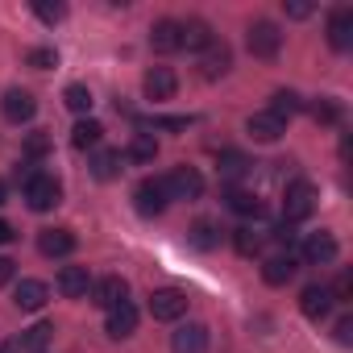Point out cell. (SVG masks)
<instances>
[{
  "label": "cell",
  "mask_w": 353,
  "mask_h": 353,
  "mask_svg": "<svg viewBox=\"0 0 353 353\" xmlns=\"http://www.w3.org/2000/svg\"><path fill=\"white\" fill-rule=\"evenodd\" d=\"M312 212H316V188L307 179H295L283 196V221L295 225V221H307Z\"/></svg>",
  "instance_id": "1"
},
{
  "label": "cell",
  "mask_w": 353,
  "mask_h": 353,
  "mask_svg": "<svg viewBox=\"0 0 353 353\" xmlns=\"http://www.w3.org/2000/svg\"><path fill=\"white\" fill-rule=\"evenodd\" d=\"M162 183H166V196L170 200H200L204 196V174L196 166H174Z\"/></svg>",
  "instance_id": "2"
},
{
  "label": "cell",
  "mask_w": 353,
  "mask_h": 353,
  "mask_svg": "<svg viewBox=\"0 0 353 353\" xmlns=\"http://www.w3.org/2000/svg\"><path fill=\"white\" fill-rule=\"evenodd\" d=\"M245 46H250L254 59H274L283 50V30L274 21H254L250 34H245Z\"/></svg>",
  "instance_id": "3"
},
{
  "label": "cell",
  "mask_w": 353,
  "mask_h": 353,
  "mask_svg": "<svg viewBox=\"0 0 353 353\" xmlns=\"http://www.w3.org/2000/svg\"><path fill=\"white\" fill-rule=\"evenodd\" d=\"M59 200H63V183L54 179V174H34V179L26 183V204L34 212H50Z\"/></svg>",
  "instance_id": "4"
},
{
  "label": "cell",
  "mask_w": 353,
  "mask_h": 353,
  "mask_svg": "<svg viewBox=\"0 0 353 353\" xmlns=\"http://www.w3.org/2000/svg\"><path fill=\"white\" fill-rule=\"evenodd\" d=\"M183 312H188V295H183L179 287H158V291L150 295V316L162 320V324H174Z\"/></svg>",
  "instance_id": "5"
},
{
  "label": "cell",
  "mask_w": 353,
  "mask_h": 353,
  "mask_svg": "<svg viewBox=\"0 0 353 353\" xmlns=\"http://www.w3.org/2000/svg\"><path fill=\"white\" fill-rule=\"evenodd\" d=\"M166 204H170V196H166V183H162V179H141V183L133 188V208H137L141 216H158Z\"/></svg>",
  "instance_id": "6"
},
{
  "label": "cell",
  "mask_w": 353,
  "mask_h": 353,
  "mask_svg": "<svg viewBox=\"0 0 353 353\" xmlns=\"http://www.w3.org/2000/svg\"><path fill=\"white\" fill-rule=\"evenodd\" d=\"M141 88H145L150 100H170L174 92H179V75H174L170 67H150L141 75Z\"/></svg>",
  "instance_id": "7"
},
{
  "label": "cell",
  "mask_w": 353,
  "mask_h": 353,
  "mask_svg": "<svg viewBox=\"0 0 353 353\" xmlns=\"http://www.w3.org/2000/svg\"><path fill=\"white\" fill-rule=\"evenodd\" d=\"M0 108H5V117H9L13 125H26V121H34L38 100H34L26 88H9V92H5V100H0Z\"/></svg>",
  "instance_id": "8"
},
{
  "label": "cell",
  "mask_w": 353,
  "mask_h": 353,
  "mask_svg": "<svg viewBox=\"0 0 353 353\" xmlns=\"http://www.w3.org/2000/svg\"><path fill=\"white\" fill-rule=\"evenodd\" d=\"M332 258H336V237L332 233L320 229V233H307L303 237V262L307 266H328Z\"/></svg>",
  "instance_id": "9"
},
{
  "label": "cell",
  "mask_w": 353,
  "mask_h": 353,
  "mask_svg": "<svg viewBox=\"0 0 353 353\" xmlns=\"http://www.w3.org/2000/svg\"><path fill=\"white\" fill-rule=\"evenodd\" d=\"M328 46L332 50H349L353 46V9H332L328 13Z\"/></svg>",
  "instance_id": "10"
},
{
  "label": "cell",
  "mask_w": 353,
  "mask_h": 353,
  "mask_svg": "<svg viewBox=\"0 0 353 353\" xmlns=\"http://www.w3.org/2000/svg\"><path fill=\"white\" fill-rule=\"evenodd\" d=\"M125 295H129V283L121 279V274H108V279H100V283H92V303L96 307H117V303H125Z\"/></svg>",
  "instance_id": "11"
},
{
  "label": "cell",
  "mask_w": 353,
  "mask_h": 353,
  "mask_svg": "<svg viewBox=\"0 0 353 353\" xmlns=\"http://www.w3.org/2000/svg\"><path fill=\"white\" fill-rule=\"evenodd\" d=\"M332 291L328 287H320V283H312V287H303V295H299V312L307 316V320H324L328 312H332Z\"/></svg>",
  "instance_id": "12"
},
{
  "label": "cell",
  "mask_w": 353,
  "mask_h": 353,
  "mask_svg": "<svg viewBox=\"0 0 353 353\" xmlns=\"http://www.w3.org/2000/svg\"><path fill=\"white\" fill-rule=\"evenodd\" d=\"M183 26L179 21H170V17H162L154 30H150V46L158 50V54H174V50H183Z\"/></svg>",
  "instance_id": "13"
},
{
  "label": "cell",
  "mask_w": 353,
  "mask_h": 353,
  "mask_svg": "<svg viewBox=\"0 0 353 353\" xmlns=\"http://www.w3.org/2000/svg\"><path fill=\"white\" fill-rule=\"evenodd\" d=\"M46 299H50V287L42 279H21L17 291H13V303L21 312H38V307H46Z\"/></svg>",
  "instance_id": "14"
},
{
  "label": "cell",
  "mask_w": 353,
  "mask_h": 353,
  "mask_svg": "<svg viewBox=\"0 0 353 353\" xmlns=\"http://www.w3.org/2000/svg\"><path fill=\"white\" fill-rule=\"evenodd\" d=\"M108 336L112 341H125V336H133L137 332V307L125 299V303H117V307H108Z\"/></svg>",
  "instance_id": "15"
},
{
  "label": "cell",
  "mask_w": 353,
  "mask_h": 353,
  "mask_svg": "<svg viewBox=\"0 0 353 353\" xmlns=\"http://www.w3.org/2000/svg\"><path fill=\"white\" fill-rule=\"evenodd\" d=\"M170 349L174 353H208V328L204 324H183L170 336Z\"/></svg>",
  "instance_id": "16"
},
{
  "label": "cell",
  "mask_w": 353,
  "mask_h": 353,
  "mask_svg": "<svg viewBox=\"0 0 353 353\" xmlns=\"http://www.w3.org/2000/svg\"><path fill=\"white\" fill-rule=\"evenodd\" d=\"M229 67H233V54H229L225 42H212L204 50V59H200V75L204 79H221V75H229Z\"/></svg>",
  "instance_id": "17"
},
{
  "label": "cell",
  "mask_w": 353,
  "mask_h": 353,
  "mask_svg": "<svg viewBox=\"0 0 353 353\" xmlns=\"http://www.w3.org/2000/svg\"><path fill=\"white\" fill-rule=\"evenodd\" d=\"M245 133H250L254 141H266V145H270V141H279V137L287 133V125H283L279 117H270V112H254V117L245 121Z\"/></svg>",
  "instance_id": "18"
},
{
  "label": "cell",
  "mask_w": 353,
  "mask_h": 353,
  "mask_svg": "<svg viewBox=\"0 0 353 353\" xmlns=\"http://www.w3.org/2000/svg\"><path fill=\"white\" fill-rule=\"evenodd\" d=\"M38 250H42L46 258H67V254L75 250V233H71V229H42V233H38Z\"/></svg>",
  "instance_id": "19"
},
{
  "label": "cell",
  "mask_w": 353,
  "mask_h": 353,
  "mask_svg": "<svg viewBox=\"0 0 353 353\" xmlns=\"http://www.w3.org/2000/svg\"><path fill=\"white\" fill-rule=\"evenodd\" d=\"M59 291H63L67 299H83V295L92 291L88 266H63V270H59Z\"/></svg>",
  "instance_id": "20"
},
{
  "label": "cell",
  "mask_w": 353,
  "mask_h": 353,
  "mask_svg": "<svg viewBox=\"0 0 353 353\" xmlns=\"http://www.w3.org/2000/svg\"><path fill=\"white\" fill-rule=\"evenodd\" d=\"M295 270H299V266H295V258H291V254H274V258H266V262H262V279H266L270 287L291 283V279H295Z\"/></svg>",
  "instance_id": "21"
},
{
  "label": "cell",
  "mask_w": 353,
  "mask_h": 353,
  "mask_svg": "<svg viewBox=\"0 0 353 353\" xmlns=\"http://www.w3.org/2000/svg\"><path fill=\"white\" fill-rule=\"evenodd\" d=\"M179 26H183V38H179L183 50H208V46L216 42V38H212V26L200 21V17H196V21H179Z\"/></svg>",
  "instance_id": "22"
},
{
  "label": "cell",
  "mask_w": 353,
  "mask_h": 353,
  "mask_svg": "<svg viewBox=\"0 0 353 353\" xmlns=\"http://www.w3.org/2000/svg\"><path fill=\"white\" fill-rule=\"evenodd\" d=\"M270 117H279L283 125L295 117V112H303V100H299V92H291V88H279L274 96H270V108H266Z\"/></svg>",
  "instance_id": "23"
},
{
  "label": "cell",
  "mask_w": 353,
  "mask_h": 353,
  "mask_svg": "<svg viewBox=\"0 0 353 353\" xmlns=\"http://www.w3.org/2000/svg\"><path fill=\"white\" fill-rule=\"evenodd\" d=\"M121 162H125V154H121V150H100V154L92 158V174H96L100 183H108V179H117V174L125 170Z\"/></svg>",
  "instance_id": "24"
},
{
  "label": "cell",
  "mask_w": 353,
  "mask_h": 353,
  "mask_svg": "<svg viewBox=\"0 0 353 353\" xmlns=\"http://www.w3.org/2000/svg\"><path fill=\"white\" fill-rule=\"evenodd\" d=\"M225 204H229L237 216H262V200H258L254 192H245V188H229V192H225Z\"/></svg>",
  "instance_id": "25"
},
{
  "label": "cell",
  "mask_w": 353,
  "mask_h": 353,
  "mask_svg": "<svg viewBox=\"0 0 353 353\" xmlns=\"http://www.w3.org/2000/svg\"><path fill=\"white\" fill-rule=\"evenodd\" d=\"M100 137H104V125H100V121H92V117H88V121H79V125L71 129V145H75V150L100 145Z\"/></svg>",
  "instance_id": "26"
},
{
  "label": "cell",
  "mask_w": 353,
  "mask_h": 353,
  "mask_svg": "<svg viewBox=\"0 0 353 353\" xmlns=\"http://www.w3.org/2000/svg\"><path fill=\"white\" fill-rule=\"evenodd\" d=\"M250 166H254V162H250L245 154H237V150H225V154H221V162H216L221 179H229V183H233V179H241V174H245Z\"/></svg>",
  "instance_id": "27"
},
{
  "label": "cell",
  "mask_w": 353,
  "mask_h": 353,
  "mask_svg": "<svg viewBox=\"0 0 353 353\" xmlns=\"http://www.w3.org/2000/svg\"><path fill=\"white\" fill-rule=\"evenodd\" d=\"M129 158L133 162H154L158 158V141H154V133H133V141H129Z\"/></svg>",
  "instance_id": "28"
},
{
  "label": "cell",
  "mask_w": 353,
  "mask_h": 353,
  "mask_svg": "<svg viewBox=\"0 0 353 353\" xmlns=\"http://www.w3.org/2000/svg\"><path fill=\"white\" fill-rule=\"evenodd\" d=\"M307 112H312V121H316V125H336V121H341V104H336V100H328V96H324V100H312V108H307Z\"/></svg>",
  "instance_id": "29"
},
{
  "label": "cell",
  "mask_w": 353,
  "mask_h": 353,
  "mask_svg": "<svg viewBox=\"0 0 353 353\" xmlns=\"http://www.w3.org/2000/svg\"><path fill=\"white\" fill-rule=\"evenodd\" d=\"M34 13H38V21L59 26V21L67 17V5H59V0H34Z\"/></svg>",
  "instance_id": "30"
},
{
  "label": "cell",
  "mask_w": 353,
  "mask_h": 353,
  "mask_svg": "<svg viewBox=\"0 0 353 353\" xmlns=\"http://www.w3.org/2000/svg\"><path fill=\"white\" fill-rule=\"evenodd\" d=\"M63 100H67V108H71V112H79V117L92 108V92H88L83 83H71V88L63 92Z\"/></svg>",
  "instance_id": "31"
},
{
  "label": "cell",
  "mask_w": 353,
  "mask_h": 353,
  "mask_svg": "<svg viewBox=\"0 0 353 353\" xmlns=\"http://www.w3.org/2000/svg\"><path fill=\"white\" fill-rule=\"evenodd\" d=\"M50 336H54V324H34V328H30V332H26L17 345H21V349H30V353H38V349H42Z\"/></svg>",
  "instance_id": "32"
},
{
  "label": "cell",
  "mask_w": 353,
  "mask_h": 353,
  "mask_svg": "<svg viewBox=\"0 0 353 353\" xmlns=\"http://www.w3.org/2000/svg\"><path fill=\"white\" fill-rule=\"evenodd\" d=\"M188 241H192V245H196V250H212V245H216V241H221V237H216V229H212V225H208V221H200V225H196V229H192V233H188Z\"/></svg>",
  "instance_id": "33"
},
{
  "label": "cell",
  "mask_w": 353,
  "mask_h": 353,
  "mask_svg": "<svg viewBox=\"0 0 353 353\" xmlns=\"http://www.w3.org/2000/svg\"><path fill=\"white\" fill-rule=\"evenodd\" d=\"M233 245H237V254H245V258H250V254H258V250H262V237H258L254 229H237V233H233Z\"/></svg>",
  "instance_id": "34"
},
{
  "label": "cell",
  "mask_w": 353,
  "mask_h": 353,
  "mask_svg": "<svg viewBox=\"0 0 353 353\" xmlns=\"http://www.w3.org/2000/svg\"><path fill=\"white\" fill-rule=\"evenodd\" d=\"M26 63H30V67H38V71H46V67H59V54H54L50 46H38V50H30V54H26Z\"/></svg>",
  "instance_id": "35"
},
{
  "label": "cell",
  "mask_w": 353,
  "mask_h": 353,
  "mask_svg": "<svg viewBox=\"0 0 353 353\" xmlns=\"http://www.w3.org/2000/svg\"><path fill=\"white\" fill-rule=\"evenodd\" d=\"M26 154H30V158H42V154H50V137H46V133H30V141H26Z\"/></svg>",
  "instance_id": "36"
},
{
  "label": "cell",
  "mask_w": 353,
  "mask_h": 353,
  "mask_svg": "<svg viewBox=\"0 0 353 353\" xmlns=\"http://www.w3.org/2000/svg\"><path fill=\"white\" fill-rule=\"evenodd\" d=\"M328 291H332V299H353V274H336V283Z\"/></svg>",
  "instance_id": "37"
},
{
  "label": "cell",
  "mask_w": 353,
  "mask_h": 353,
  "mask_svg": "<svg viewBox=\"0 0 353 353\" xmlns=\"http://www.w3.org/2000/svg\"><path fill=\"white\" fill-rule=\"evenodd\" d=\"M336 341L341 345H353V316H341L336 320Z\"/></svg>",
  "instance_id": "38"
},
{
  "label": "cell",
  "mask_w": 353,
  "mask_h": 353,
  "mask_svg": "<svg viewBox=\"0 0 353 353\" xmlns=\"http://www.w3.org/2000/svg\"><path fill=\"white\" fill-rule=\"evenodd\" d=\"M283 9H287V17H295V21L312 17V5H303V0H291V5H283Z\"/></svg>",
  "instance_id": "39"
},
{
  "label": "cell",
  "mask_w": 353,
  "mask_h": 353,
  "mask_svg": "<svg viewBox=\"0 0 353 353\" xmlns=\"http://www.w3.org/2000/svg\"><path fill=\"white\" fill-rule=\"evenodd\" d=\"M13 274H17V262H13V258H0V287L13 283Z\"/></svg>",
  "instance_id": "40"
},
{
  "label": "cell",
  "mask_w": 353,
  "mask_h": 353,
  "mask_svg": "<svg viewBox=\"0 0 353 353\" xmlns=\"http://www.w3.org/2000/svg\"><path fill=\"white\" fill-rule=\"evenodd\" d=\"M274 241H283V245H291V241H295V229H291V225L283 221V225L274 229Z\"/></svg>",
  "instance_id": "41"
},
{
  "label": "cell",
  "mask_w": 353,
  "mask_h": 353,
  "mask_svg": "<svg viewBox=\"0 0 353 353\" xmlns=\"http://www.w3.org/2000/svg\"><path fill=\"white\" fill-rule=\"evenodd\" d=\"M13 241V225L9 221H0V245H9Z\"/></svg>",
  "instance_id": "42"
},
{
  "label": "cell",
  "mask_w": 353,
  "mask_h": 353,
  "mask_svg": "<svg viewBox=\"0 0 353 353\" xmlns=\"http://www.w3.org/2000/svg\"><path fill=\"white\" fill-rule=\"evenodd\" d=\"M0 353H21V345L17 341H5V345H0Z\"/></svg>",
  "instance_id": "43"
},
{
  "label": "cell",
  "mask_w": 353,
  "mask_h": 353,
  "mask_svg": "<svg viewBox=\"0 0 353 353\" xmlns=\"http://www.w3.org/2000/svg\"><path fill=\"white\" fill-rule=\"evenodd\" d=\"M5 196H9V188H5V179H0V204H5Z\"/></svg>",
  "instance_id": "44"
}]
</instances>
